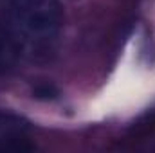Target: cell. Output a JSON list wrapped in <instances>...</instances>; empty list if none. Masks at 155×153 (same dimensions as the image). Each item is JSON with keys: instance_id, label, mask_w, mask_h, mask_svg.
Returning a JSON list of instances; mask_svg holds the SVG:
<instances>
[{"instance_id": "obj_2", "label": "cell", "mask_w": 155, "mask_h": 153, "mask_svg": "<svg viewBox=\"0 0 155 153\" xmlns=\"http://www.w3.org/2000/svg\"><path fill=\"white\" fill-rule=\"evenodd\" d=\"M16 58V47L13 40L5 34V31L0 27V74L7 72Z\"/></svg>"}, {"instance_id": "obj_1", "label": "cell", "mask_w": 155, "mask_h": 153, "mask_svg": "<svg viewBox=\"0 0 155 153\" xmlns=\"http://www.w3.org/2000/svg\"><path fill=\"white\" fill-rule=\"evenodd\" d=\"M7 16L15 40L33 58L54 50L65 20L58 0H9Z\"/></svg>"}, {"instance_id": "obj_3", "label": "cell", "mask_w": 155, "mask_h": 153, "mask_svg": "<svg viewBox=\"0 0 155 153\" xmlns=\"http://www.w3.org/2000/svg\"><path fill=\"white\" fill-rule=\"evenodd\" d=\"M35 96L38 99H54L58 96V90L51 85V83H41L35 88Z\"/></svg>"}]
</instances>
